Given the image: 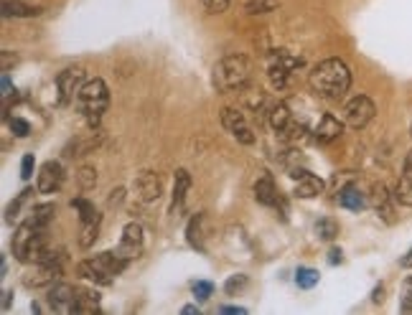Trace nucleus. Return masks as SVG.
<instances>
[{
	"label": "nucleus",
	"instance_id": "nucleus-1",
	"mask_svg": "<svg viewBox=\"0 0 412 315\" xmlns=\"http://www.w3.org/2000/svg\"><path fill=\"white\" fill-rule=\"evenodd\" d=\"M308 84L323 100H341L351 87V69L346 67V61L336 56L323 58L308 74Z\"/></svg>",
	"mask_w": 412,
	"mask_h": 315
},
{
	"label": "nucleus",
	"instance_id": "nucleus-2",
	"mask_svg": "<svg viewBox=\"0 0 412 315\" xmlns=\"http://www.w3.org/2000/svg\"><path fill=\"white\" fill-rule=\"evenodd\" d=\"M252 84V61L244 54H227L214 67V87L221 94H242Z\"/></svg>",
	"mask_w": 412,
	"mask_h": 315
},
{
	"label": "nucleus",
	"instance_id": "nucleus-3",
	"mask_svg": "<svg viewBox=\"0 0 412 315\" xmlns=\"http://www.w3.org/2000/svg\"><path fill=\"white\" fill-rule=\"evenodd\" d=\"M127 267V259L120 254V252H102V254H94V257L85 259L76 265V272L79 277H85L87 282H94V285H112V280L118 277L122 270Z\"/></svg>",
	"mask_w": 412,
	"mask_h": 315
},
{
	"label": "nucleus",
	"instance_id": "nucleus-4",
	"mask_svg": "<svg viewBox=\"0 0 412 315\" xmlns=\"http://www.w3.org/2000/svg\"><path fill=\"white\" fill-rule=\"evenodd\" d=\"M76 105H79V112L85 115L87 124L97 127L102 115H105V109L109 107V89L107 84H105V79H89L82 87V91H79Z\"/></svg>",
	"mask_w": 412,
	"mask_h": 315
},
{
	"label": "nucleus",
	"instance_id": "nucleus-5",
	"mask_svg": "<svg viewBox=\"0 0 412 315\" xmlns=\"http://www.w3.org/2000/svg\"><path fill=\"white\" fill-rule=\"evenodd\" d=\"M301 64H303V58L293 56V54H288V51H275V54L270 56V67H268L270 84L278 91L288 89L290 76H293V72L301 67Z\"/></svg>",
	"mask_w": 412,
	"mask_h": 315
},
{
	"label": "nucleus",
	"instance_id": "nucleus-6",
	"mask_svg": "<svg viewBox=\"0 0 412 315\" xmlns=\"http://www.w3.org/2000/svg\"><path fill=\"white\" fill-rule=\"evenodd\" d=\"M377 115V105L367 94H356L344 105V122L351 130H364Z\"/></svg>",
	"mask_w": 412,
	"mask_h": 315
},
{
	"label": "nucleus",
	"instance_id": "nucleus-7",
	"mask_svg": "<svg viewBox=\"0 0 412 315\" xmlns=\"http://www.w3.org/2000/svg\"><path fill=\"white\" fill-rule=\"evenodd\" d=\"M85 72L79 67H69L64 69L59 76H56V91H59V105L61 107H67L72 102L79 97V91L85 87Z\"/></svg>",
	"mask_w": 412,
	"mask_h": 315
},
{
	"label": "nucleus",
	"instance_id": "nucleus-8",
	"mask_svg": "<svg viewBox=\"0 0 412 315\" xmlns=\"http://www.w3.org/2000/svg\"><path fill=\"white\" fill-rule=\"evenodd\" d=\"M395 193H389V188L384 183H374L369 191V206L377 211V216L384 221V224H395L397 214H395Z\"/></svg>",
	"mask_w": 412,
	"mask_h": 315
},
{
	"label": "nucleus",
	"instance_id": "nucleus-9",
	"mask_svg": "<svg viewBox=\"0 0 412 315\" xmlns=\"http://www.w3.org/2000/svg\"><path fill=\"white\" fill-rule=\"evenodd\" d=\"M221 124H224L227 133H232V138H235L237 142H242V145H252L254 142L252 127L247 124V120H244V115L239 112V109H235V107L221 109Z\"/></svg>",
	"mask_w": 412,
	"mask_h": 315
},
{
	"label": "nucleus",
	"instance_id": "nucleus-10",
	"mask_svg": "<svg viewBox=\"0 0 412 315\" xmlns=\"http://www.w3.org/2000/svg\"><path fill=\"white\" fill-rule=\"evenodd\" d=\"M252 193H254V201L257 204H262V206H270V208H280V214H285V201H283V196H280L278 186H275V181H272V175L262 173L257 181H254L252 186Z\"/></svg>",
	"mask_w": 412,
	"mask_h": 315
},
{
	"label": "nucleus",
	"instance_id": "nucleus-11",
	"mask_svg": "<svg viewBox=\"0 0 412 315\" xmlns=\"http://www.w3.org/2000/svg\"><path fill=\"white\" fill-rule=\"evenodd\" d=\"M64 186V166L56 163V160H46L41 168H39V175H36V188L39 193H56Z\"/></svg>",
	"mask_w": 412,
	"mask_h": 315
},
{
	"label": "nucleus",
	"instance_id": "nucleus-12",
	"mask_svg": "<svg viewBox=\"0 0 412 315\" xmlns=\"http://www.w3.org/2000/svg\"><path fill=\"white\" fill-rule=\"evenodd\" d=\"M36 232H39V226H34L31 221H25V224H21L13 232V239H10V249H13V257L18 259V262H31V244H34V237Z\"/></svg>",
	"mask_w": 412,
	"mask_h": 315
},
{
	"label": "nucleus",
	"instance_id": "nucleus-13",
	"mask_svg": "<svg viewBox=\"0 0 412 315\" xmlns=\"http://www.w3.org/2000/svg\"><path fill=\"white\" fill-rule=\"evenodd\" d=\"M135 193L143 204H155L163 196V178L153 171H143L135 178Z\"/></svg>",
	"mask_w": 412,
	"mask_h": 315
},
{
	"label": "nucleus",
	"instance_id": "nucleus-14",
	"mask_svg": "<svg viewBox=\"0 0 412 315\" xmlns=\"http://www.w3.org/2000/svg\"><path fill=\"white\" fill-rule=\"evenodd\" d=\"M61 265H54V262H39V267H36L31 274H25L23 285L25 287H34V290H39V287H51V285H56V282L61 280Z\"/></svg>",
	"mask_w": 412,
	"mask_h": 315
},
{
	"label": "nucleus",
	"instance_id": "nucleus-15",
	"mask_svg": "<svg viewBox=\"0 0 412 315\" xmlns=\"http://www.w3.org/2000/svg\"><path fill=\"white\" fill-rule=\"evenodd\" d=\"M344 120H338L336 115H326L321 117L318 124H316V130H313V140L318 142V145H331V142H336L341 135H344Z\"/></svg>",
	"mask_w": 412,
	"mask_h": 315
},
{
	"label": "nucleus",
	"instance_id": "nucleus-16",
	"mask_svg": "<svg viewBox=\"0 0 412 315\" xmlns=\"http://www.w3.org/2000/svg\"><path fill=\"white\" fill-rule=\"evenodd\" d=\"M140 249H143V226L138 224V221H130L122 229V244H120L118 252L130 262V259H135L140 254Z\"/></svg>",
	"mask_w": 412,
	"mask_h": 315
},
{
	"label": "nucleus",
	"instance_id": "nucleus-17",
	"mask_svg": "<svg viewBox=\"0 0 412 315\" xmlns=\"http://www.w3.org/2000/svg\"><path fill=\"white\" fill-rule=\"evenodd\" d=\"M74 295H76V287L74 285H69V282H56V285H51L49 287V305L51 310H56V313H69L72 310V303H74Z\"/></svg>",
	"mask_w": 412,
	"mask_h": 315
},
{
	"label": "nucleus",
	"instance_id": "nucleus-18",
	"mask_svg": "<svg viewBox=\"0 0 412 315\" xmlns=\"http://www.w3.org/2000/svg\"><path fill=\"white\" fill-rule=\"evenodd\" d=\"M338 206L346 208V211H364V208L369 206V199L362 193V188L356 186V183H346L338 188Z\"/></svg>",
	"mask_w": 412,
	"mask_h": 315
},
{
	"label": "nucleus",
	"instance_id": "nucleus-19",
	"mask_svg": "<svg viewBox=\"0 0 412 315\" xmlns=\"http://www.w3.org/2000/svg\"><path fill=\"white\" fill-rule=\"evenodd\" d=\"M191 188V175L186 168H178L176 175H173V191H171V206H169V214H176L184 208V201H186V193Z\"/></svg>",
	"mask_w": 412,
	"mask_h": 315
},
{
	"label": "nucleus",
	"instance_id": "nucleus-20",
	"mask_svg": "<svg viewBox=\"0 0 412 315\" xmlns=\"http://www.w3.org/2000/svg\"><path fill=\"white\" fill-rule=\"evenodd\" d=\"M72 315H92L100 313V295L87 287H76L74 303H72Z\"/></svg>",
	"mask_w": 412,
	"mask_h": 315
},
{
	"label": "nucleus",
	"instance_id": "nucleus-21",
	"mask_svg": "<svg viewBox=\"0 0 412 315\" xmlns=\"http://www.w3.org/2000/svg\"><path fill=\"white\" fill-rule=\"evenodd\" d=\"M268 122L278 135H283L288 127H290V122H293V115H290V107H288L285 102H278V105H272V107H270Z\"/></svg>",
	"mask_w": 412,
	"mask_h": 315
},
{
	"label": "nucleus",
	"instance_id": "nucleus-22",
	"mask_svg": "<svg viewBox=\"0 0 412 315\" xmlns=\"http://www.w3.org/2000/svg\"><path fill=\"white\" fill-rule=\"evenodd\" d=\"M323 188H326V183L321 181L318 175L308 173L305 178L295 181L293 196H298V199H316V196H321V191H323Z\"/></svg>",
	"mask_w": 412,
	"mask_h": 315
},
{
	"label": "nucleus",
	"instance_id": "nucleus-23",
	"mask_svg": "<svg viewBox=\"0 0 412 315\" xmlns=\"http://www.w3.org/2000/svg\"><path fill=\"white\" fill-rule=\"evenodd\" d=\"M41 16V8L28 6L23 0H3V18H36Z\"/></svg>",
	"mask_w": 412,
	"mask_h": 315
},
{
	"label": "nucleus",
	"instance_id": "nucleus-24",
	"mask_svg": "<svg viewBox=\"0 0 412 315\" xmlns=\"http://www.w3.org/2000/svg\"><path fill=\"white\" fill-rule=\"evenodd\" d=\"M186 239L194 249L204 252V214H196L191 216V221L186 226Z\"/></svg>",
	"mask_w": 412,
	"mask_h": 315
},
{
	"label": "nucleus",
	"instance_id": "nucleus-25",
	"mask_svg": "<svg viewBox=\"0 0 412 315\" xmlns=\"http://www.w3.org/2000/svg\"><path fill=\"white\" fill-rule=\"evenodd\" d=\"M54 216H56V206H54V204H36V206L31 208V219H28V221L34 226H39V229H46Z\"/></svg>",
	"mask_w": 412,
	"mask_h": 315
},
{
	"label": "nucleus",
	"instance_id": "nucleus-26",
	"mask_svg": "<svg viewBox=\"0 0 412 315\" xmlns=\"http://www.w3.org/2000/svg\"><path fill=\"white\" fill-rule=\"evenodd\" d=\"M395 201L400 206L412 208V175L410 173L400 175V181H397L395 186Z\"/></svg>",
	"mask_w": 412,
	"mask_h": 315
},
{
	"label": "nucleus",
	"instance_id": "nucleus-27",
	"mask_svg": "<svg viewBox=\"0 0 412 315\" xmlns=\"http://www.w3.org/2000/svg\"><path fill=\"white\" fill-rule=\"evenodd\" d=\"M321 274L318 270H313V267H298L295 270V285L301 287V290H313L316 285H318Z\"/></svg>",
	"mask_w": 412,
	"mask_h": 315
},
{
	"label": "nucleus",
	"instance_id": "nucleus-28",
	"mask_svg": "<svg viewBox=\"0 0 412 315\" xmlns=\"http://www.w3.org/2000/svg\"><path fill=\"white\" fill-rule=\"evenodd\" d=\"M72 208L79 211V221H82V224L100 219V211L94 208V204L89 199H72Z\"/></svg>",
	"mask_w": 412,
	"mask_h": 315
},
{
	"label": "nucleus",
	"instance_id": "nucleus-29",
	"mask_svg": "<svg viewBox=\"0 0 412 315\" xmlns=\"http://www.w3.org/2000/svg\"><path fill=\"white\" fill-rule=\"evenodd\" d=\"M100 224H102V216L100 219H94V221H87L82 224V234H79V247L89 249L97 241V234H100Z\"/></svg>",
	"mask_w": 412,
	"mask_h": 315
},
{
	"label": "nucleus",
	"instance_id": "nucleus-30",
	"mask_svg": "<svg viewBox=\"0 0 412 315\" xmlns=\"http://www.w3.org/2000/svg\"><path fill=\"white\" fill-rule=\"evenodd\" d=\"M316 234H318V239H323V241H334L338 237V224L334 221V219L323 216V219L316 221Z\"/></svg>",
	"mask_w": 412,
	"mask_h": 315
},
{
	"label": "nucleus",
	"instance_id": "nucleus-31",
	"mask_svg": "<svg viewBox=\"0 0 412 315\" xmlns=\"http://www.w3.org/2000/svg\"><path fill=\"white\" fill-rule=\"evenodd\" d=\"M275 8H280V0H250L244 10L250 16H262V13H272Z\"/></svg>",
	"mask_w": 412,
	"mask_h": 315
},
{
	"label": "nucleus",
	"instance_id": "nucleus-32",
	"mask_svg": "<svg viewBox=\"0 0 412 315\" xmlns=\"http://www.w3.org/2000/svg\"><path fill=\"white\" fill-rule=\"evenodd\" d=\"M28 196H31V188H25V191H21V193L16 196V199H13V201L8 204V206H6V221H8V224L18 219V214H21V206L25 204V199H28Z\"/></svg>",
	"mask_w": 412,
	"mask_h": 315
},
{
	"label": "nucleus",
	"instance_id": "nucleus-33",
	"mask_svg": "<svg viewBox=\"0 0 412 315\" xmlns=\"http://www.w3.org/2000/svg\"><path fill=\"white\" fill-rule=\"evenodd\" d=\"M400 310L402 313H412V274L404 277L402 287H400Z\"/></svg>",
	"mask_w": 412,
	"mask_h": 315
},
{
	"label": "nucleus",
	"instance_id": "nucleus-34",
	"mask_svg": "<svg viewBox=\"0 0 412 315\" xmlns=\"http://www.w3.org/2000/svg\"><path fill=\"white\" fill-rule=\"evenodd\" d=\"M191 290H194V298L199 300V303H204V300H209L211 295H214V282L196 280L194 285H191Z\"/></svg>",
	"mask_w": 412,
	"mask_h": 315
},
{
	"label": "nucleus",
	"instance_id": "nucleus-35",
	"mask_svg": "<svg viewBox=\"0 0 412 315\" xmlns=\"http://www.w3.org/2000/svg\"><path fill=\"white\" fill-rule=\"evenodd\" d=\"M247 274H232V277H227V282H224V292L227 295H237L239 290H244L247 287Z\"/></svg>",
	"mask_w": 412,
	"mask_h": 315
},
{
	"label": "nucleus",
	"instance_id": "nucleus-36",
	"mask_svg": "<svg viewBox=\"0 0 412 315\" xmlns=\"http://www.w3.org/2000/svg\"><path fill=\"white\" fill-rule=\"evenodd\" d=\"M8 127L16 138H28V135H31V124L25 122L23 117H13V120H8Z\"/></svg>",
	"mask_w": 412,
	"mask_h": 315
},
{
	"label": "nucleus",
	"instance_id": "nucleus-37",
	"mask_svg": "<svg viewBox=\"0 0 412 315\" xmlns=\"http://www.w3.org/2000/svg\"><path fill=\"white\" fill-rule=\"evenodd\" d=\"M79 183H82V188H94L97 186V171L94 168H89V166H85L82 171H79Z\"/></svg>",
	"mask_w": 412,
	"mask_h": 315
},
{
	"label": "nucleus",
	"instance_id": "nucleus-38",
	"mask_svg": "<svg viewBox=\"0 0 412 315\" xmlns=\"http://www.w3.org/2000/svg\"><path fill=\"white\" fill-rule=\"evenodd\" d=\"M229 3H232V0H202L204 10H206V13H211V16L224 13V10L229 8Z\"/></svg>",
	"mask_w": 412,
	"mask_h": 315
},
{
	"label": "nucleus",
	"instance_id": "nucleus-39",
	"mask_svg": "<svg viewBox=\"0 0 412 315\" xmlns=\"http://www.w3.org/2000/svg\"><path fill=\"white\" fill-rule=\"evenodd\" d=\"M34 168H36L34 153H25L23 160H21V178H23V181H31V175H34Z\"/></svg>",
	"mask_w": 412,
	"mask_h": 315
},
{
	"label": "nucleus",
	"instance_id": "nucleus-40",
	"mask_svg": "<svg viewBox=\"0 0 412 315\" xmlns=\"http://www.w3.org/2000/svg\"><path fill=\"white\" fill-rule=\"evenodd\" d=\"M0 89H3V100H10V97L16 94V87L10 84V74H8V72H3V82H0Z\"/></svg>",
	"mask_w": 412,
	"mask_h": 315
},
{
	"label": "nucleus",
	"instance_id": "nucleus-41",
	"mask_svg": "<svg viewBox=\"0 0 412 315\" xmlns=\"http://www.w3.org/2000/svg\"><path fill=\"white\" fill-rule=\"evenodd\" d=\"M0 61H3V72H10V67L18 64V56L13 51H3V54H0Z\"/></svg>",
	"mask_w": 412,
	"mask_h": 315
},
{
	"label": "nucleus",
	"instance_id": "nucleus-42",
	"mask_svg": "<svg viewBox=\"0 0 412 315\" xmlns=\"http://www.w3.org/2000/svg\"><path fill=\"white\" fill-rule=\"evenodd\" d=\"M219 313H221V315H247V307H242V305H221V307H219Z\"/></svg>",
	"mask_w": 412,
	"mask_h": 315
},
{
	"label": "nucleus",
	"instance_id": "nucleus-43",
	"mask_svg": "<svg viewBox=\"0 0 412 315\" xmlns=\"http://www.w3.org/2000/svg\"><path fill=\"white\" fill-rule=\"evenodd\" d=\"M341 262H344V252L338 247H334L328 252V265H341Z\"/></svg>",
	"mask_w": 412,
	"mask_h": 315
},
{
	"label": "nucleus",
	"instance_id": "nucleus-44",
	"mask_svg": "<svg viewBox=\"0 0 412 315\" xmlns=\"http://www.w3.org/2000/svg\"><path fill=\"white\" fill-rule=\"evenodd\" d=\"M122 196H125V191H122V188H118V191L109 193L107 204H109V206H120V204H122Z\"/></svg>",
	"mask_w": 412,
	"mask_h": 315
},
{
	"label": "nucleus",
	"instance_id": "nucleus-45",
	"mask_svg": "<svg viewBox=\"0 0 412 315\" xmlns=\"http://www.w3.org/2000/svg\"><path fill=\"white\" fill-rule=\"evenodd\" d=\"M382 300H384V285H377V287H374V292H371V303H382Z\"/></svg>",
	"mask_w": 412,
	"mask_h": 315
},
{
	"label": "nucleus",
	"instance_id": "nucleus-46",
	"mask_svg": "<svg viewBox=\"0 0 412 315\" xmlns=\"http://www.w3.org/2000/svg\"><path fill=\"white\" fill-rule=\"evenodd\" d=\"M400 267H404V270H410L412 267V247L407 249V252H404V257L400 259Z\"/></svg>",
	"mask_w": 412,
	"mask_h": 315
},
{
	"label": "nucleus",
	"instance_id": "nucleus-47",
	"mask_svg": "<svg viewBox=\"0 0 412 315\" xmlns=\"http://www.w3.org/2000/svg\"><path fill=\"white\" fill-rule=\"evenodd\" d=\"M181 313H184V315H199V313H202V307H199V305H186Z\"/></svg>",
	"mask_w": 412,
	"mask_h": 315
},
{
	"label": "nucleus",
	"instance_id": "nucleus-48",
	"mask_svg": "<svg viewBox=\"0 0 412 315\" xmlns=\"http://www.w3.org/2000/svg\"><path fill=\"white\" fill-rule=\"evenodd\" d=\"M10 300H13V292L6 290V292H3V310H8V307H10Z\"/></svg>",
	"mask_w": 412,
	"mask_h": 315
},
{
	"label": "nucleus",
	"instance_id": "nucleus-49",
	"mask_svg": "<svg viewBox=\"0 0 412 315\" xmlns=\"http://www.w3.org/2000/svg\"><path fill=\"white\" fill-rule=\"evenodd\" d=\"M404 173L412 175V150L407 153V158H404Z\"/></svg>",
	"mask_w": 412,
	"mask_h": 315
},
{
	"label": "nucleus",
	"instance_id": "nucleus-50",
	"mask_svg": "<svg viewBox=\"0 0 412 315\" xmlns=\"http://www.w3.org/2000/svg\"><path fill=\"white\" fill-rule=\"evenodd\" d=\"M0 274H3V277L8 274V262H6V257H3V262H0Z\"/></svg>",
	"mask_w": 412,
	"mask_h": 315
},
{
	"label": "nucleus",
	"instance_id": "nucleus-51",
	"mask_svg": "<svg viewBox=\"0 0 412 315\" xmlns=\"http://www.w3.org/2000/svg\"><path fill=\"white\" fill-rule=\"evenodd\" d=\"M31 313H41V305H39V303H31Z\"/></svg>",
	"mask_w": 412,
	"mask_h": 315
},
{
	"label": "nucleus",
	"instance_id": "nucleus-52",
	"mask_svg": "<svg viewBox=\"0 0 412 315\" xmlns=\"http://www.w3.org/2000/svg\"><path fill=\"white\" fill-rule=\"evenodd\" d=\"M410 135H412V124H410Z\"/></svg>",
	"mask_w": 412,
	"mask_h": 315
}]
</instances>
